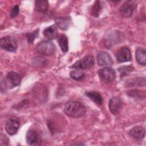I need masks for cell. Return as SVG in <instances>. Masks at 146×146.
<instances>
[{
	"instance_id": "obj_22",
	"label": "cell",
	"mask_w": 146,
	"mask_h": 146,
	"mask_svg": "<svg viewBox=\"0 0 146 146\" xmlns=\"http://www.w3.org/2000/svg\"><path fill=\"white\" fill-rule=\"evenodd\" d=\"M70 75L71 78L76 80H81L83 79L85 76L84 73L79 70H76L71 71Z\"/></svg>"
},
{
	"instance_id": "obj_20",
	"label": "cell",
	"mask_w": 146,
	"mask_h": 146,
	"mask_svg": "<svg viewBox=\"0 0 146 146\" xmlns=\"http://www.w3.org/2000/svg\"><path fill=\"white\" fill-rule=\"evenodd\" d=\"M145 78H135L133 79L128 80L125 83V86L128 87L145 86Z\"/></svg>"
},
{
	"instance_id": "obj_18",
	"label": "cell",
	"mask_w": 146,
	"mask_h": 146,
	"mask_svg": "<svg viewBox=\"0 0 146 146\" xmlns=\"http://www.w3.org/2000/svg\"><path fill=\"white\" fill-rule=\"evenodd\" d=\"M86 95L87 97L91 99L93 102L99 105H101L103 102V98L101 95L96 91L86 92Z\"/></svg>"
},
{
	"instance_id": "obj_10",
	"label": "cell",
	"mask_w": 146,
	"mask_h": 146,
	"mask_svg": "<svg viewBox=\"0 0 146 146\" xmlns=\"http://www.w3.org/2000/svg\"><path fill=\"white\" fill-rule=\"evenodd\" d=\"M97 62L100 66H110L113 64V60L107 52L100 51L97 55Z\"/></svg>"
},
{
	"instance_id": "obj_11",
	"label": "cell",
	"mask_w": 146,
	"mask_h": 146,
	"mask_svg": "<svg viewBox=\"0 0 146 146\" xmlns=\"http://www.w3.org/2000/svg\"><path fill=\"white\" fill-rule=\"evenodd\" d=\"M123 106V102L121 99L117 96L112 98L109 102V108L111 112L116 115L118 113Z\"/></svg>"
},
{
	"instance_id": "obj_17",
	"label": "cell",
	"mask_w": 146,
	"mask_h": 146,
	"mask_svg": "<svg viewBox=\"0 0 146 146\" xmlns=\"http://www.w3.org/2000/svg\"><path fill=\"white\" fill-rule=\"evenodd\" d=\"M58 42L63 52H67L68 50V38L64 34H60L58 37Z\"/></svg>"
},
{
	"instance_id": "obj_1",
	"label": "cell",
	"mask_w": 146,
	"mask_h": 146,
	"mask_svg": "<svg viewBox=\"0 0 146 146\" xmlns=\"http://www.w3.org/2000/svg\"><path fill=\"white\" fill-rule=\"evenodd\" d=\"M64 112L68 116L79 118L85 115L86 109L84 106L79 102L69 101L64 105Z\"/></svg>"
},
{
	"instance_id": "obj_14",
	"label": "cell",
	"mask_w": 146,
	"mask_h": 146,
	"mask_svg": "<svg viewBox=\"0 0 146 146\" xmlns=\"http://www.w3.org/2000/svg\"><path fill=\"white\" fill-rule=\"evenodd\" d=\"M55 22L57 26L62 30H66L70 26L71 20L70 17H56L55 18Z\"/></svg>"
},
{
	"instance_id": "obj_15",
	"label": "cell",
	"mask_w": 146,
	"mask_h": 146,
	"mask_svg": "<svg viewBox=\"0 0 146 146\" xmlns=\"http://www.w3.org/2000/svg\"><path fill=\"white\" fill-rule=\"evenodd\" d=\"M44 36L48 40H53L58 36V30L55 25H52L47 27L43 31Z\"/></svg>"
},
{
	"instance_id": "obj_13",
	"label": "cell",
	"mask_w": 146,
	"mask_h": 146,
	"mask_svg": "<svg viewBox=\"0 0 146 146\" xmlns=\"http://www.w3.org/2000/svg\"><path fill=\"white\" fill-rule=\"evenodd\" d=\"M145 134V131L144 128L140 126H136L132 128L129 131V135L133 138L136 140L143 139Z\"/></svg>"
},
{
	"instance_id": "obj_27",
	"label": "cell",
	"mask_w": 146,
	"mask_h": 146,
	"mask_svg": "<svg viewBox=\"0 0 146 146\" xmlns=\"http://www.w3.org/2000/svg\"><path fill=\"white\" fill-rule=\"evenodd\" d=\"M9 139L6 136L1 134V145H8L9 144Z\"/></svg>"
},
{
	"instance_id": "obj_6",
	"label": "cell",
	"mask_w": 146,
	"mask_h": 146,
	"mask_svg": "<svg viewBox=\"0 0 146 146\" xmlns=\"http://www.w3.org/2000/svg\"><path fill=\"white\" fill-rule=\"evenodd\" d=\"M19 127V120L15 116H10L6 120L5 129L8 134L13 135L16 133Z\"/></svg>"
},
{
	"instance_id": "obj_9",
	"label": "cell",
	"mask_w": 146,
	"mask_h": 146,
	"mask_svg": "<svg viewBox=\"0 0 146 146\" xmlns=\"http://www.w3.org/2000/svg\"><path fill=\"white\" fill-rule=\"evenodd\" d=\"M26 141L30 145H38L40 144V136L34 129H29L26 133Z\"/></svg>"
},
{
	"instance_id": "obj_7",
	"label": "cell",
	"mask_w": 146,
	"mask_h": 146,
	"mask_svg": "<svg viewBox=\"0 0 146 146\" xmlns=\"http://www.w3.org/2000/svg\"><path fill=\"white\" fill-rule=\"evenodd\" d=\"M98 75L101 79L104 82H111L116 77V73L114 70L110 67H106L100 69L98 71Z\"/></svg>"
},
{
	"instance_id": "obj_23",
	"label": "cell",
	"mask_w": 146,
	"mask_h": 146,
	"mask_svg": "<svg viewBox=\"0 0 146 146\" xmlns=\"http://www.w3.org/2000/svg\"><path fill=\"white\" fill-rule=\"evenodd\" d=\"M133 70V67L132 66H124L120 67L118 71L120 73V76H124L126 75H127L128 73L131 72Z\"/></svg>"
},
{
	"instance_id": "obj_12",
	"label": "cell",
	"mask_w": 146,
	"mask_h": 146,
	"mask_svg": "<svg viewBox=\"0 0 146 146\" xmlns=\"http://www.w3.org/2000/svg\"><path fill=\"white\" fill-rule=\"evenodd\" d=\"M116 57L119 62H128L131 59V53L128 48L124 47L118 51L116 55Z\"/></svg>"
},
{
	"instance_id": "obj_3",
	"label": "cell",
	"mask_w": 146,
	"mask_h": 146,
	"mask_svg": "<svg viewBox=\"0 0 146 146\" xmlns=\"http://www.w3.org/2000/svg\"><path fill=\"white\" fill-rule=\"evenodd\" d=\"M94 63V58L91 55H88L76 62L70 67L77 70H84L92 67Z\"/></svg>"
},
{
	"instance_id": "obj_25",
	"label": "cell",
	"mask_w": 146,
	"mask_h": 146,
	"mask_svg": "<svg viewBox=\"0 0 146 146\" xmlns=\"http://www.w3.org/2000/svg\"><path fill=\"white\" fill-rule=\"evenodd\" d=\"M127 94L130 96H133V97H139V98H142L143 96L145 98V92L142 93L140 91L138 90H132V91H128L127 92Z\"/></svg>"
},
{
	"instance_id": "obj_19",
	"label": "cell",
	"mask_w": 146,
	"mask_h": 146,
	"mask_svg": "<svg viewBox=\"0 0 146 146\" xmlns=\"http://www.w3.org/2000/svg\"><path fill=\"white\" fill-rule=\"evenodd\" d=\"M35 8L38 12L46 13L48 9V2L47 1H36Z\"/></svg>"
},
{
	"instance_id": "obj_26",
	"label": "cell",
	"mask_w": 146,
	"mask_h": 146,
	"mask_svg": "<svg viewBox=\"0 0 146 146\" xmlns=\"http://www.w3.org/2000/svg\"><path fill=\"white\" fill-rule=\"evenodd\" d=\"M19 6L18 5H15L13 7V9L11 11V14H10L11 17H15L17 16V15L19 13Z\"/></svg>"
},
{
	"instance_id": "obj_16",
	"label": "cell",
	"mask_w": 146,
	"mask_h": 146,
	"mask_svg": "<svg viewBox=\"0 0 146 146\" xmlns=\"http://www.w3.org/2000/svg\"><path fill=\"white\" fill-rule=\"evenodd\" d=\"M136 59L137 62L142 65H145L146 63V52L143 48H137L136 51Z\"/></svg>"
},
{
	"instance_id": "obj_8",
	"label": "cell",
	"mask_w": 146,
	"mask_h": 146,
	"mask_svg": "<svg viewBox=\"0 0 146 146\" xmlns=\"http://www.w3.org/2000/svg\"><path fill=\"white\" fill-rule=\"evenodd\" d=\"M6 85L7 87L11 88L18 86L21 83V77L19 75L14 71L9 72L6 77Z\"/></svg>"
},
{
	"instance_id": "obj_2",
	"label": "cell",
	"mask_w": 146,
	"mask_h": 146,
	"mask_svg": "<svg viewBox=\"0 0 146 146\" xmlns=\"http://www.w3.org/2000/svg\"><path fill=\"white\" fill-rule=\"evenodd\" d=\"M36 51L40 54L44 55H51L55 50L54 44L50 40H43L36 44Z\"/></svg>"
},
{
	"instance_id": "obj_21",
	"label": "cell",
	"mask_w": 146,
	"mask_h": 146,
	"mask_svg": "<svg viewBox=\"0 0 146 146\" xmlns=\"http://www.w3.org/2000/svg\"><path fill=\"white\" fill-rule=\"evenodd\" d=\"M101 10V6L100 2L99 1H96L93 4V6L91 9V15L94 17H98L100 14V11Z\"/></svg>"
},
{
	"instance_id": "obj_4",
	"label": "cell",
	"mask_w": 146,
	"mask_h": 146,
	"mask_svg": "<svg viewBox=\"0 0 146 146\" xmlns=\"http://www.w3.org/2000/svg\"><path fill=\"white\" fill-rule=\"evenodd\" d=\"M136 3L133 1H127L123 3L120 9V15L123 18H130L136 8Z\"/></svg>"
},
{
	"instance_id": "obj_24",
	"label": "cell",
	"mask_w": 146,
	"mask_h": 146,
	"mask_svg": "<svg viewBox=\"0 0 146 146\" xmlns=\"http://www.w3.org/2000/svg\"><path fill=\"white\" fill-rule=\"evenodd\" d=\"M38 34H39V29L36 30L32 33H27L26 34V38H27V40L28 42L30 43H33L34 39L38 35Z\"/></svg>"
},
{
	"instance_id": "obj_5",
	"label": "cell",
	"mask_w": 146,
	"mask_h": 146,
	"mask_svg": "<svg viewBox=\"0 0 146 146\" xmlns=\"http://www.w3.org/2000/svg\"><path fill=\"white\" fill-rule=\"evenodd\" d=\"M0 44L2 48L10 52L15 51L18 46L16 39L9 36L1 38Z\"/></svg>"
}]
</instances>
